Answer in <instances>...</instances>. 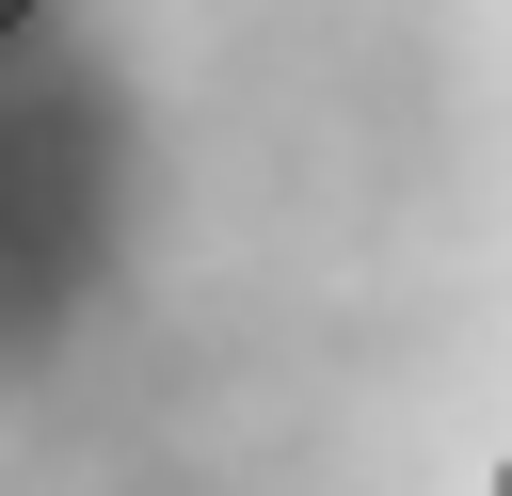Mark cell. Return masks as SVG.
Segmentation results:
<instances>
[{"mask_svg":"<svg viewBox=\"0 0 512 496\" xmlns=\"http://www.w3.org/2000/svg\"><path fill=\"white\" fill-rule=\"evenodd\" d=\"M480 496H512V432H496V480H480Z\"/></svg>","mask_w":512,"mask_h":496,"instance_id":"2","label":"cell"},{"mask_svg":"<svg viewBox=\"0 0 512 496\" xmlns=\"http://www.w3.org/2000/svg\"><path fill=\"white\" fill-rule=\"evenodd\" d=\"M32 16H48V0H0V48H16V32H32Z\"/></svg>","mask_w":512,"mask_h":496,"instance_id":"1","label":"cell"}]
</instances>
